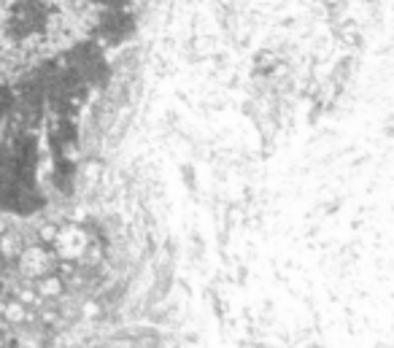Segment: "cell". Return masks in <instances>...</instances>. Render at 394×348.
<instances>
[{
  "instance_id": "cell-1",
  "label": "cell",
  "mask_w": 394,
  "mask_h": 348,
  "mask_svg": "<svg viewBox=\"0 0 394 348\" xmlns=\"http://www.w3.org/2000/svg\"><path fill=\"white\" fill-rule=\"evenodd\" d=\"M57 267L54 257H51L49 249L44 246H30V249H22L17 254V270L19 276H25L27 281H35L41 276H46Z\"/></svg>"
},
{
  "instance_id": "cell-2",
  "label": "cell",
  "mask_w": 394,
  "mask_h": 348,
  "mask_svg": "<svg viewBox=\"0 0 394 348\" xmlns=\"http://www.w3.org/2000/svg\"><path fill=\"white\" fill-rule=\"evenodd\" d=\"M0 316H3L6 324H25V321L33 318V316H30V308H27L25 302H19L17 297L0 299Z\"/></svg>"
},
{
  "instance_id": "cell-3",
  "label": "cell",
  "mask_w": 394,
  "mask_h": 348,
  "mask_svg": "<svg viewBox=\"0 0 394 348\" xmlns=\"http://www.w3.org/2000/svg\"><path fill=\"white\" fill-rule=\"evenodd\" d=\"M35 292L41 295L44 299H57L63 297V292H65V278L60 276V273H46V276H41V278H35Z\"/></svg>"
},
{
  "instance_id": "cell-4",
  "label": "cell",
  "mask_w": 394,
  "mask_h": 348,
  "mask_svg": "<svg viewBox=\"0 0 394 348\" xmlns=\"http://www.w3.org/2000/svg\"><path fill=\"white\" fill-rule=\"evenodd\" d=\"M22 249H25V246H22V238H19L17 232H11V230L0 232V254H3L6 259H17V254Z\"/></svg>"
},
{
  "instance_id": "cell-5",
  "label": "cell",
  "mask_w": 394,
  "mask_h": 348,
  "mask_svg": "<svg viewBox=\"0 0 394 348\" xmlns=\"http://www.w3.org/2000/svg\"><path fill=\"white\" fill-rule=\"evenodd\" d=\"M14 297L19 302H25L27 308H38V305H44V297L35 292V286H19L17 292H14Z\"/></svg>"
},
{
  "instance_id": "cell-6",
  "label": "cell",
  "mask_w": 394,
  "mask_h": 348,
  "mask_svg": "<svg viewBox=\"0 0 394 348\" xmlns=\"http://www.w3.org/2000/svg\"><path fill=\"white\" fill-rule=\"evenodd\" d=\"M57 232H60V230H57L54 224H46V227H41V240L54 246V238H57Z\"/></svg>"
},
{
  "instance_id": "cell-7",
  "label": "cell",
  "mask_w": 394,
  "mask_h": 348,
  "mask_svg": "<svg viewBox=\"0 0 394 348\" xmlns=\"http://www.w3.org/2000/svg\"><path fill=\"white\" fill-rule=\"evenodd\" d=\"M8 230V227H6V221H3V219H0V232H6Z\"/></svg>"
}]
</instances>
